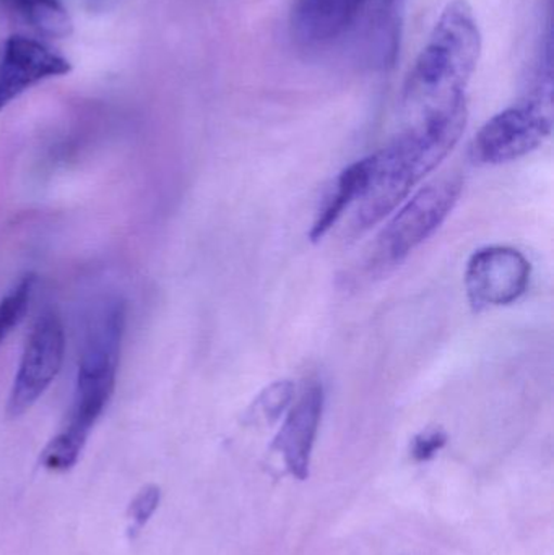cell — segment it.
<instances>
[{"instance_id":"11","label":"cell","mask_w":554,"mask_h":555,"mask_svg":"<svg viewBox=\"0 0 554 555\" xmlns=\"http://www.w3.org/2000/svg\"><path fill=\"white\" fill-rule=\"evenodd\" d=\"M374 2L366 26L368 55L376 67H392L400 52L405 0Z\"/></svg>"},{"instance_id":"17","label":"cell","mask_w":554,"mask_h":555,"mask_svg":"<svg viewBox=\"0 0 554 555\" xmlns=\"http://www.w3.org/2000/svg\"><path fill=\"white\" fill-rule=\"evenodd\" d=\"M159 499H162V492L156 486H149L133 499L129 507V520L132 521L133 531L142 530L145 527L146 521L158 508Z\"/></svg>"},{"instance_id":"4","label":"cell","mask_w":554,"mask_h":555,"mask_svg":"<svg viewBox=\"0 0 554 555\" xmlns=\"http://www.w3.org/2000/svg\"><path fill=\"white\" fill-rule=\"evenodd\" d=\"M461 194L462 181L458 176L436 179L420 189L379 234L374 260L383 267L402 262L448 220Z\"/></svg>"},{"instance_id":"7","label":"cell","mask_w":554,"mask_h":555,"mask_svg":"<svg viewBox=\"0 0 554 555\" xmlns=\"http://www.w3.org/2000/svg\"><path fill=\"white\" fill-rule=\"evenodd\" d=\"M529 260L523 253L506 246L477 250L465 270V289L474 310L510 306L526 294L530 283Z\"/></svg>"},{"instance_id":"12","label":"cell","mask_w":554,"mask_h":555,"mask_svg":"<svg viewBox=\"0 0 554 555\" xmlns=\"http://www.w3.org/2000/svg\"><path fill=\"white\" fill-rule=\"evenodd\" d=\"M370 171V156H368V158L353 163L340 172L337 181H335L334 189L325 198L324 205H322L321 211H319L318 218L312 224L311 233H309L312 243L321 241L337 224L345 210L360 201L361 195L364 194V189H366Z\"/></svg>"},{"instance_id":"10","label":"cell","mask_w":554,"mask_h":555,"mask_svg":"<svg viewBox=\"0 0 554 555\" xmlns=\"http://www.w3.org/2000/svg\"><path fill=\"white\" fill-rule=\"evenodd\" d=\"M368 2L371 0H296L293 38L309 48L328 44L355 25Z\"/></svg>"},{"instance_id":"6","label":"cell","mask_w":554,"mask_h":555,"mask_svg":"<svg viewBox=\"0 0 554 555\" xmlns=\"http://www.w3.org/2000/svg\"><path fill=\"white\" fill-rule=\"evenodd\" d=\"M64 354V325L57 313L48 310L36 320L26 339L7 403L9 417L23 416L38 403L61 372Z\"/></svg>"},{"instance_id":"15","label":"cell","mask_w":554,"mask_h":555,"mask_svg":"<svg viewBox=\"0 0 554 555\" xmlns=\"http://www.w3.org/2000/svg\"><path fill=\"white\" fill-rule=\"evenodd\" d=\"M293 397H295V385L289 380H279L260 393L256 400V408L267 421L275 423L292 404Z\"/></svg>"},{"instance_id":"3","label":"cell","mask_w":554,"mask_h":555,"mask_svg":"<svg viewBox=\"0 0 554 555\" xmlns=\"http://www.w3.org/2000/svg\"><path fill=\"white\" fill-rule=\"evenodd\" d=\"M481 33L467 0H452L416 59L405 87V104L422 117L465 96L477 70Z\"/></svg>"},{"instance_id":"14","label":"cell","mask_w":554,"mask_h":555,"mask_svg":"<svg viewBox=\"0 0 554 555\" xmlns=\"http://www.w3.org/2000/svg\"><path fill=\"white\" fill-rule=\"evenodd\" d=\"M35 275L23 276L15 287L0 299V345L5 341L13 328L22 322L26 310L29 307V300L35 287Z\"/></svg>"},{"instance_id":"1","label":"cell","mask_w":554,"mask_h":555,"mask_svg":"<svg viewBox=\"0 0 554 555\" xmlns=\"http://www.w3.org/2000/svg\"><path fill=\"white\" fill-rule=\"evenodd\" d=\"M467 98L418 117L386 149L370 156L371 171L357 202V228L368 230L396 211L416 184L452 152L467 126Z\"/></svg>"},{"instance_id":"2","label":"cell","mask_w":554,"mask_h":555,"mask_svg":"<svg viewBox=\"0 0 554 555\" xmlns=\"http://www.w3.org/2000/svg\"><path fill=\"white\" fill-rule=\"evenodd\" d=\"M124 328L126 307L120 300H106L90 317L67 423L41 453L46 469L67 472L80 459L91 429L113 398Z\"/></svg>"},{"instance_id":"13","label":"cell","mask_w":554,"mask_h":555,"mask_svg":"<svg viewBox=\"0 0 554 555\" xmlns=\"http://www.w3.org/2000/svg\"><path fill=\"white\" fill-rule=\"evenodd\" d=\"M9 2L36 31L48 38H68L74 31V22L62 0H9Z\"/></svg>"},{"instance_id":"9","label":"cell","mask_w":554,"mask_h":555,"mask_svg":"<svg viewBox=\"0 0 554 555\" xmlns=\"http://www.w3.org/2000/svg\"><path fill=\"white\" fill-rule=\"evenodd\" d=\"M324 387L318 380L305 385L293 408L286 414L282 429L273 440L272 449L282 455L293 478L305 481L309 476L312 450L318 439L324 411Z\"/></svg>"},{"instance_id":"5","label":"cell","mask_w":554,"mask_h":555,"mask_svg":"<svg viewBox=\"0 0 554 555\" xmlns=\"http://www.w3.org/2000/svg\"><path fill=\"white\" fill-rule=\"evenodd\" d=\"M553 130V103L526 96L491 117L475 135L471 156L477 165H503L539 149Z\"/></svg>"},{"instance_id":"16","label":"cell","mask_w":554,"mask_h":555,"mask_svg":"<svg viewBox=\"0 0 554 555\" xmlns=\"http://www.w3.org/2000/svg\"><path fill=\"white\" fill-rule=\"evenodd\" d=\"M446 443H448V434L439 427H433L413 437L410 453L415 462H429L445 449Z\"/></svg>"},{"instance_id":"8","label":"cell","mask_w":554,"mask_h":555,"mask_svg":"<svg viewBox=\"0 0 554 555\" xmlns=\"http://www.w3.org/2000/svg\"><path fill=\"white\" fill-rule=\"evenodd\" d=\"M70 72V61L38 39L10 36L0 57V113L35 85Z\"/></svg>"}]
</instances>
